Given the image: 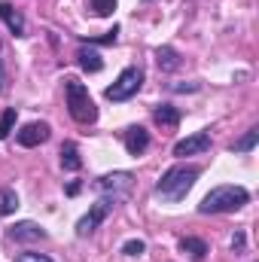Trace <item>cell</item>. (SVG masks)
<instances>
[{
    "label": "cell",
    "instance_id": "1",
    "mask_svg": "<svg viewBox=\"0 0 259 262\" xmlns=\"http://www.w3.org/2000/svg\"><path fill=\"white\" fill-rule=\"evenodd\" d=\"M195 180H198V168L195 165H174L156 183V195L162 201H168V204H177V201L186 198V192L195 186Z\"/></svg>",
    "mask_w": 259,
    "mask_h": 262
},
{
    "label": "cell",
    "instance_id": "2",
    "mask_svg": "<svg viewBox=\"0 0 259 262\" xmlns=\"http://www.w3.org/2000/svg\"><path fill=\"white\" fill-rule=\"evenodd\" d=\"M250 201V192L244 186H213L207 195L201 198L198 213H235Z\"/></svg>",
    "mask_w": 259,
    "mask_h": 262
},
{
    "label": "cell",
    "instance_id": "3",
    "mask_svg": "<svg viewBox=\"0 0 259 262\" xmlns=\"http://www.w3.org/2000/svg\"><path fill=\"white\" fill-rule=\"evenodd\" d=\"M64 98H67V110H70V116H73L79 125H92V122H98V107H95L89 89H85L76 76H67L64 79Z\"/></svg>",
    "mask_w": 259,
    "mask_h": 262
},
{
    "label": "cell",
    "instance_id": "4",
    "mask_svg": "<svg viewBox=\"0 0 259 262\" xmlns=\"http://www.w3.org/2000/svg\"><path fill=\"white\" fill-rule=\"evenodd\" d=\"M140 85H143V70H140V67H125V70L116 76V82L107 85L104 98L113 101V104H122V101H128V98H134V95L140 92Z\"/></svg>",
    "mask_w": 259,
    "mask_h": 262
},
{
    "label": "cell",
    "instance_id": "5",
    "mask_svg": "<svg viewBox=\"0 0 259 262\" xmlns=\"http://www.w3.org/2000/svg\"><path fill=\"white\" fill-rule=\"evenodd\" d=\"M116 201H119L116 195L98 198V201L89 207V213H85V216L76 223V235H79V238H89V235H92V232H95V229H98V226H101V223L110 216V213H113V204H116Z\"/></svg>",
    "mask_w": 259,
    "mask_h": 262
},
{
    "label": "cell",
    "instance_id": "6",
    "mask_svg": "<svg viewBox=\"0 0 259 262\" xmlns=\"http://www.w3.org/2000/svg\"><path fill=\"white\" fill-rule=\"evenodd\" d=\"M131 183H134V177H131L128 171H113V174H104V177H98V180L92 183V189H95V192H104V195L122 198V195L131 189Z\"/></svg>",
    "mask_w": 259,
    "mask_h": 262
},
{
    "label": "cell",
    "instance_id": "7",
    "mask_svg": "<svg viewBox=\"0 0 259 262\" xmlns=\"http://www.w3.org/2000/svg\"><path fill=\"white\" fill-rule=\"evenodd\" d=\"M210 149V131H195L189 137L177 140L174 143V156L177 159H186V156H198V152H207Z\"/></svg>",
    "mask_w": 259,
    "mask_h": 262
},
{
    "label": "cell",
    "instance_id": "8",
    "mask_svg": "<svg viewBox=\"0 0 259 262\" xmlns=\"http://www.w3.org/2000/svg\"><path fill=\"white\" fill-rule=\"evenodd\" d=\"M49 134H52L49 122H28L25 128L15 134V140H18L21 146H40V143L49 140Z\"/></svg>",
    "mask_w": 259,
    "mask_h": 262
},
{
    "label": "cell",
    "instance_id": "9",
    "mask_svg": "<svg viewBox=\"0 0 259 262\" xmlns=\"http://www.w3.org/2000/svg\"><path fill=\"white\" fill-rule=\"evenodd\" d=\"M6 235H9L12 241H21V244H28V241H46V229L37 226V223H31V220H21V223L9 226Z\"/></svg>",
    "mask_w": 259,
    "mask_h": 262
},
{
    "label": "cell",
    "instance_id": "10",
    "mask_svg": "<svg viewBox=\"0 0 259 262\" xmlns=\"http://www.w3.org/2000/svg\"><path fill=\"white\" fill-rule=\"evenodd\" d=\"M146 146H149V131L143 128V125H131L125 128V149H128V156H143L146 152Z\"/></svg>",
    "mask_w": 259,
    "mask_h": 262
},
{
    "label": "cell",
    "instance_id": "11",
    "mask_svg": "<svg viewBox=\"0 0 259 262\" xmlns=\"http://www.w3.org/2000/svg\"><path fill=\"white\" fill-rule=\"evenodd\" d=\"M0 18H3V25H6L15 37H25V28H28V25H25V15H21L12 3H6V0L0 3Z\"/></svg>",
    "mask_w": 259,
    "mask_h": 262
},
{
    "label": "cell",
    "instance_id": "12",
    "mask_svg": "<svg viewBox=\"0 0 259 262\" xmlns=\"http://www.w3.org/2000/svg\"><path fill=\"white\" fill-rule=\"evenodd\" d=\"M76 64L82 67L85 73H101V70H104V58H101V52H95L92 46L82 43V46L76 49Z\"/></svg>",
    "mask_w": 259,
    "mask_h": 262
},
{
    "label": "cell",
    "instance_id": "13",
    "mask_svg": "<svg viewBox=\"0 0 259 262\" xmlns=\"http://www.w3.org/2000/svg\"><path fill=\"white\" fill-rule=\"evenodd\" d=\"M153 119H156L162 128H177V125H180V110L171 107V104H159V107L153 110Z\"/></svg>",
    "mask_w": 259,
    "mask_h": 262
},
{
    "label": "cell",
    "instance_id": "14",
    "mask_svg": "<svg viewBox=\"0 0 259 262\" xmlns=\"http://www.w3.org/2000/svg\"><path fill=\"white\" fill-rule=\"evenodd\" d=\"M156 64H159V70H165V73H174L180 67V52L171 49V46H159L156 49Z\"/></svg>",
    "mask_w": 259,
    "mask_h": 262
},
{
    "label": "cell",
    "instance_id": "15",
    "mask_svg": "<svg viewBox=\"0 0 259 262\" xmlns=\"http://www.w3.org/2000/svg\"><path fill=\"white\" fill-rule=\"evenodd\" d=\"M61 168H64V171H79V168H82L79 146H76L73 140H64V143H61Z\"/></svg>",
    "mask_w": 259,
    "mask_h": 262
},
{
    "label": "cell",
    "instance_id": "16",
    "mask_svg": "<svg viewBox=\"0 0 259 262\" xmlns=\"http://www.w3.org/2000/svg\"><path fill=\"white\" fill-rule=\"evenodd\" d=\"M180 250H183V253H189V256L198 259V262L207 256V244H204L201 238H180Z\"/></svg>",
    "mask_w": 259,
    "mask_h": 262
},
{
    "label": "cell",
    "instance_id": "17",
    "mask_svg": "<svg viewBox=\"0 0 259 262\" xmlns=\"http://www.w3.org/2000/svg\"><path fill=\"white\" fill-rule=\"evenodd\" d=\"M15 207H18V195H15V189H12V186H0V216L15 213Z\"/></svg>",
    "mask_w": 259,
    "mask_h": 262
},
{
    "label": "cell",
    "instance_id": "18",
    "mask_svg": "<svg viewBox=\"0 0 259 262\" xmlns=\"http://www.w3.org/2000/svg\"><path fill=\"white\" fill-rule=\"evenodd\" d=\"M256 140H259V125H253V128H247L244 137H238V140L232 143V152H250V149L256 146Z\"/></svg>",
    "mask_w": 259,
    "mask_h": 262
},
{
    "label": "cell",
    "instance_id": "19",
    "mask_svg": "<svg viewBox=\"0 0 259 262\" xmlns=\"http://www.w3.org/2000/svg\"><path fill=\"white\" fill-rule=\"evenodd\" d=\"M12 125H15V107H6V110H3V116H0V140H3V137H9Z\"/></svg>",
    "mask_w": 259,
    "mask_h": 262
},
{
    "label": "cell",
    "instance_id": "20",
    "mask_svg": "<svg viewBox=\"0 0 259 262\" xmlns=\"http://www.w3.org/2000/svg\"><path fill=\"white\" fill-rule=\"evenodd\" d=\"M89 3H92L95 15H113V9H116V0H89Z\"/></svg>",
    "mask_w": 259,
    "mask_h": 262
},
{
    "label": "cell",
    "instance_id": "21",
    "mask_svg": "<svg viewBox=\"0 0 259 262\" xmlns=\"http://www.w3.org/2000/svg\"><path fill=\"white\" fill-rule=\"evenodd\" d=\"M116 37H119V28L113 25V31H107L101 37H89V46H107V43H116Z\"/></svg>",
    "mask_w": 259,
    "mask_h": 262
},
{
    "label": "cell",
    "instance_id": "22",
    "mask_svg": "<svg viewBox=\"0 0 259 262\" xmlns=\"http://www.w3.org/2000/svg\"><path fill=\"white\" fill-rule=\"evenodd\" d=\"M143 250H146V244H143L140 238H131V241L122 244V253H125V256H140Z\"/></svg>",
    "mask_w": 259,
    "mask_h": 262
},
{
    "label": "cell",
    "instance_id": "23",
    "mask_svg": "<svg viewBox=\"0 0 259 262\" xmlns=\"http://www.w3.org/2000/svg\"><path fill=\"white\" fill-rule=\"evenodd\" d=\"M15 262H52L46 253H34V250H28V253H18Z\"/></svg>",
    "mask_w": 259,
    "mask_h": 262
},
{
    "label": "cell",
    "instance_id": "24",
    "mask_svg": "<svg viewBox=\"0 0 259 262\" xmlns=\"http://www.w3.org/2000/svg\"><path fill=\"white\" fill-rule=\"evenodd\" d=\"M244 244H247L244 232H235V235H232V250H235V253H244Z\"/></svg>",
    "mask_w": 259,
    "mask_h": 262
},
{
    "label": "cell",
    "instance_id": "25",
    "mask_svg": "<svg viewBox=\"0 0 259 262\" xmlns=\"http://www.w3.org/2000/svg\"><path fill=\"white\" fill-rule=\"evenodd\" d=\"M171 89H174V92H198L201 85H198V82H177V85H171Z\"/></svg>",
    "mask_w": 259,
    "mask_h": 262
},
{
    "label": "cell",
    "instance_id": "26",
    "mask_svg": "<svg viewBox=\"0 0 259 262\" xmlns=\"http://www.w3.org/2000/svg\"><path fill=\"white\" fill-rule=\"evenodd\" d=\"M0 92H3V70H0Z\"/></svg>",
    "mask_w": 259,
    "mask_h": 262
}]
</instances>
